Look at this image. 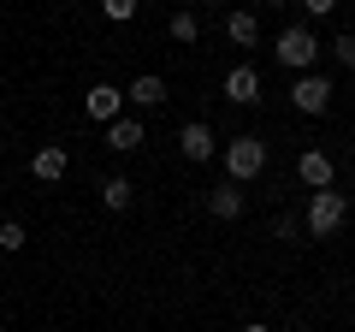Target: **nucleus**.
Wrapping results in <instances>:
<instances>
[{
    "label": "nucleus",
    "mask_w": 355,
    "mask_h": 332,
    "mask_svg": "<svg viewBox=\"0 0 355 332\" xmlns=\"http://www.w3.org/2000/svg\"><path fill=\"white\" fill-rule=\"evenodd\" d=\"M65 166H71V154H65V142H48V149H36V160H30V172H36L42 184L65 179Z\"/></svg>",
    "instance_id": "9d476101"
},
{
    "label": "nucleus",
    "mask_w": 355,
    "mask_h": 332,
    "mask_svg": "<svg viewBox=\"0 0 355 332\" xmlns=\"http://www.w3.org/2000/svg\"><path fill=\"white\" fill-rule=\"evenodd\" d=\"M243 332H272V326H261V320H249V326H243Z\"/></svg>",
    "instance_id": "6ab92c4d"
},
{
    "label": "nucleus",
    "mask_w": 355,
    "mask_h": 332,
    "mask_svg": "<svg viewBox=\"0 0 355 332\" xmlns=\"http://www.w3.org/2000/svg\"><path fill=\"white\" fill-rule=\"evenodd\" d=\"M24 243H30V231L18 226V219H6V226H0V249H6V256H18Z\"/></svg>",
    "instance_id": "dca6fc26"
},
{
    "label": "nucleus",
    "mask_w": 355,
    "mask_h": 332,
    "mask_svg": "<svg viewBox=\"0 0 355 332\" xmlns=\"http://www.w3.org/2000/svg\"><path fill=\"white\" fill-rule=\"evenodd\" d=\"M166 30H172V42H184V48L202 42V18H196V13H172V24H166Z\"/></svg>",
    "instance_id": "2eb2a0df"
},
{
    "label": "nucleus",
    "mask_w": 355,
    "mask_h": 332,
    "mask_svg": "<svg viewBox=\"0 0 355 332\" xmlns=\"http://www.w3.org/2000/svg\"><path fill=\"white\" fill-rule=\"evenodd\" d=\"M296 179H302L308 190H331L338 166H331V154H326V149H302V154H296Z\"/></svg>",
    "instance_id": "20e7f679"
},
{
    "label": "nucleus",
    "mask_w": 355,
    "mask_h": 332,
    "mask_svg": "<svg viewBox=\"0 0 355 332\" xmlns=\"http://www.w3.org/2000/svg\"><path fill=\"white\" fill-rule=\"evenodd\" d=\"M225 101H237V107H254V101H261V72H254V65H231Z\"/></svg>",
    "instance_id": "6e6552de"
},
{
    "label": "nucleus",
    "mask_w": 355,
    "mask_h": 332,
    "mask_svg": "<svg viewBox=\"0 0 355 332\" xmlns=\"http://www.w3.org/2000/svg\"><path fill=\"white\" fill-rule=\"evenodd\" d=\"M125 101H137V107H160V101H166V77L142 72L137 83H130V90H125Z\"/></svg>",
    "instance_id": "f8f14e48"
},
{
    "label": "nucleus",
    "mask_w": 355,
    "mask_h": 332,
    "mask_svg": "<svg viewBox=\"0 0 355 332\" xmlns=\"http://www.w3.org/2000/svg\"><path fill=\"white\" fill-rule=\"evenodd\" d=\"M331 53H338V65H343V72H355V36H349V30H343V36L331 42Z\"/></svg>",
    "instance_id": "f3484780"
},
{
    "label": "nucleus",
    "mask_w": 355,
    "mask_h": 332,
    "mask_svg": "<svg viewBox=\"0 0 355 332\" xmlns=\"http://www.w3.org/2000/svg\"><path fill=\"white\" fill-rule=\"evenodd\" d=\"M225 172H231V184H254V179L266 172V142H261V137L225 142Z\"/></svg>",
    "instance_id": "f257e3e1"
},
{
    "label": "nucleus",
    "mask_w": 355,
    "mask_h": 332,
    "mask_svg": "<svg viewBox=\"0 0 355 332\" xmlns=\"http://www.w3.org/2000/svg\"><path fill=\"white\" fill-rule=\"evenodd\" d=\"M107 149H113V154L142 149V119H113V125H107Z\"/></svg>",
    "instance_id": "9b49d317"
},
{
    "label": "nucleus",
    "mask_w": 355,
    "mask_h": 332,
    "mask_svg": "<svg viewBox=\"0 0 355 332\" xmlns=\"http://www.w3.org/2000/svg\"><path fill=\"white\" fill-rule=\"evenodd\" d=\"M291 101H296V113H326V107H331V83H326V77H314V72H308V77H296Z\"/></svg>",
    "instance_id": "39448f33"
},
{
    "label": "nucleus",
    "mask_w": 355,
    "mask_h": 332,
    "mask_svg": "<svg viewBox=\"0 0 355 332\" xmlns=\"http://www.w3.org/2000/svg\"><path fill=\"white\" fill-rule=\"evenodd\" d=\"M225 36L237 42V48H254V42H261V18H254V13H231L225 18Z\"/></svg>",
    "instance_id": "ddd939ff"
},
{
    "label": "nucleus",
    "mask_w": 355,
    "mask_h": 332,
    "mask_svg": "<svg viewBox=\"0 0 355 332\" xmlns=\"http://www.w3.org/2000/svg\"><path fill=\"white\" fill-rule=\"evenodd\" d=\"M272 53H279V65H291V72H302V77H308V65H314L320 42H314V30H308V24H291L279 42H272Z\"/></svg>",
    "instance_id": "7ed1b4c3"
},
{
    "label": "nucleus",
    "mask_w": 355,
    "mask_h": 332,
    "mask_svg": "<svg viewBox=\"0 0 355 332\" xmlns=\"http://www.w3.org/2000/svg\"><path fill=\"white\" fill-rule=\"evenodd\" d=\"M107 18H113V24H130V18H137V0H107Z\"/></svg>",
    "instance_id": "a211bd4d"
},
{
    "label": "nucleus",
    "mask_w": 355,
    "mask_h": 332,
    "mask_svg": "<svg viewBox=\"0 0 355 332\" xmlns=\"http://www.w3.org/2000/svg\"><path fill=\"white\" fill-rule=\"evenodd\" d=\"M130 196H137V184H130V179H119V172H113V179H101V202H107V214H125Z\"/></svg>",
    "instance_id": "4468645a"
},
{
    "label": "nucleus",
    "mask_w": 355,
    "mask_h": 332,
    "mask_svg": "<svg viewBox=\"0 0 355 332\" xmlns=\"http://www.w3.org/2000/svg\"><path fill=\"white\" fill-rule=\"evenodd\" d=\"M119 107H125V90H113V83H95V90L83 95V113H89V119H101V125H113Z\"/></svg>",
    "instance_id": "1a4fd4ad"
},
{
    "label": "nucleus",
    "mask_w": 355,
    "mask_h": 332,
    "mask_svg": "<svg viewBox=\"0 0 355 332\" xmlns=\"http://www.w3.org/2000/svg\"><path fill=\"white\" fill-rule=\"evenodd\" d=\"M178 154L184 160H214V131H207V119H190V125L178 131Z\"/></svg>",
    "instance_id": "0eeeda50"
},
{
    "label": "nucleus",
    "mask_w": 355,
    "mask_h": 332,
    "mask_svg": "<svg viewBox=\"0 0 355 332\" xmlns=\"http://www.w3.org/2000/svg\"><path fill=\"white\" fill-rule=\"evenodd\" d=\"M243 208H249V196H243V184H214V190H207V214L214 219H243Z\"/></svg>",
    "instance_id": "423d86ee"
},
{
    "label": "nucleus",
    "mask_w": 355,
    "mask_h": 332,
    "mask_svg": "<svg viewBox=\"0 0 355 332\" xmlns=\"http://www.w3.org/2000/svg\"><path fill=\"white\" fill-rule=\"evenodd\" d=\"M343 219H349V196L314 190V202H308V238H331V231H343Z\"/></svg>",
    "instance_id": "f03ea898"
}]
</instances>
